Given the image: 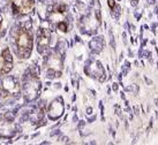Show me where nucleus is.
<instances>
[{
	"label": "nucleus",
	"instance_id": "nucleus-1",
	"mask_svg": "<svg viewBox=\"0 0 158 145\" xmlns=\"http://www.w3.org/2000/svg\"><path fill=\"white\" fill-rule=\"evenodd\" d=\"M12 45L20 59H28L34 47V34L30 23H21L12 35Z\"/></svg>",
	"mask_w": 158,
	"mask_h": 145
},
{
	"label": "nucleus",
	"instance_id": "nucleus-2",
	"mask_svg": "<svg viewBox=\"0 0 158 145\" xmlns=\"http://www.w3.org/2000/svg\"><path fill=\"white\" fill-rule=\"evenodd\" d=\"M21 93L20 82L14 76H7L1 83L0 88V101L1 103H8L13 99H18Z\"/></svg>",
	"mask_w": 158,
	"mask_h": 145
},
{
	"label": "nucleus",
	"instance_id": "nucleus-3",
	"mask_svg": "<svg viewBox=\"0 0 158 145\" xmlns=\"http://www.w3.org/2000/svg\"><path fill=\"white\" fill-rule=\"evenodd\" d=\"M67 12H68V6L64 2L56 4L50 12V20L54 23L58 30L64 34L69 30V22L66 18Z\"/></svg>",
	"mask_w": 158,
	"mask_h": 145
},
{
	"label": "nucleus",
	"instance_id": "nucleus-4",
	"mask_svg": "<svg viewBox=\"0 0 158 145\" xmlns=\"http://www.w3.org/2000/svg\"><path fill=\"white\" fill-rule=\"evenodd\" d=\"M23 93H24V98H27V100H32L36 97L38 96L40 89V82L38 77L34 74L24 75L23 79Z\"/></svg>",
	"mask_w": 158,
	"mask_h": 145
},
{
	"label": "nucleus",
	"instance_id": "nucleus-5",
	"mask_svg": "<svg viewBox=\"0 0 158 145\" xmlns=\"http://www.w3.org/2000/svg\"><path fill=\"white\" fill-rule=\"evenodd\" d=\"M10 9L15 16L30 14L36 6V0H10Z\"/></svg>",
	"mask_w": 158,
	"mask_h": 145
},
{
	"label": "nucleus",
	"instance_id": "nucleus-6",
	"mask_svg": "<svg viewBox=\"0 0 158 145\" xmlns=\"http://www.w3.org/2000/svg\"><path fill=\"white\" fill-rule=\"evenodd\" d=\"M51 44V31L48 28H40L36 36V48L40 53H44Z\"/></svg>",
	"mask_w": 158,
	"mask_h": 145
},
{
	"label": "nucleus",
	"instance_id": "nucleus-7",
	"mask_svg": "<svg viewBox=\"0 0 158 145\" xmlns=\"http://www.w3.org/2000/svg\"><path fill=\"white\" fill-rule=\"evenodd\" d=\"M13 68V55L8 47H4L0 51V77L8 74Z\"/></svg>",
	"mask_w": 158,
	"mask_h": 145
},
{
	"label": "nucleus",
	"instance_id": "nucleus-8",
	"mask_svg": "<svg viewBox=\"0 0 158 145\" xmlns=\"http://www.w3.org/2000/svg\"><path fill=\"white\" fill-rule=\"evenodd\" d=\"M61 58L58 53H53L48 57V61H46V68L50 74H56L57 77H59V75L61 73Z\"/></svg>",
	"mask_w": 158,
	"mask_h": 145
},
{
	"label": "nucleus",
	"instance_id": "nucleus-9",
	"mask_svg": "<svg viewBox=\"0 0 158 145\" xmlns=\"http://www.w3.org/2000/svg\"><path fill=\"white\" fill-rule=\"evenodd\" d=\"M16 131V124L13 120H9L6 116L0 118V135L4 137L13 136Z\"/></svg>",
	"mask_w": 158,
	"mask_h": 145
},
{
	"label": "nucleus",
	"instance_id": "nucleus-10",
	"mask_svg": "<svg viewBox=\"0 0 158 145\" xmlns=\"http://www.w3.org/2000/svg\"><path fill=\"white\" fill-rule=\"evenodd\" d=\"M2 23H4V20H2L1 14H0V34H1V31H2Z\"/></svg>",
	"mask_w": 158,
	"mask_h": 145
}]
</instances>
